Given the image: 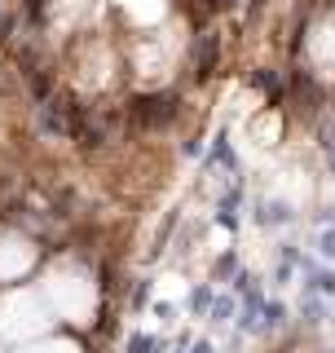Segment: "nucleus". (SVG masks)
I'll return each mask as SVG.
<instances>
[{
	"instance_id": "nucleus-4",
	"label": "nucleus",
	"mask_w": 335,
	"mask_h": 353,
	"mask_svg": "<svg viewBox=\"0 0 335 353\" xmlns=\"http://www.w3.org/2000/svg\"><path fill=\"white\" fill-rule=\"evenodd\" d=\"M27 353H80L75 345H40V349H27Z\"/></svg>"
},
{
	"instance_id": "nucleus-1",
	"label": "nucleus",
	"mask_w": 335,
	"mask_h": 353,
	"mask_svg": "<svg viewBox=\"0 0 335 353\" xmlns=\"http://www.w3.org/2000/svg\"><path fill=\"white\" fill-rule=\"evenodd\" d=\"M49 301L62 318L88 323L93 309H97V287L88 283V274H80V270H53L49 274Z\"/></svg>"
},
{
	"instance_id": "nucleus-2",
	"label": "nucleus",
	"mask_w": 335,
	"mask_h": 353,
	"mask_svg": "<svg viewBox=\"0 0 335 353\" xmlns=\"http://www.w3.org/2000/svg\"><path fill=\"white\" fill-rule=\"evenodd\" d=\"M44 323H49V309H44L40 296H31V292H14L5 305H0V327H5V336H14V340L36 336V331H44Z\"/></svg>"
},
{
	"instance_id": "nucleus-3",
	"label": "nucleus",
	"mask_w": 335,
	"mask_h": 353,
	"mask_svg": "<svg viewBox=\"0 0 335 353\" xmlns=\"http://www.w3.org/2000/svg\"><path fill=\"white\" fill-rule=\"evenodd\" d=\"M36 261V252H31V243L22 239H0V279H18L27 265Z\"/></svg>"
}]
</instances>
